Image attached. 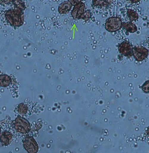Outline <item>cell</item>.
Masks as SVG:
<instances>
[{
  "label": "cell",
  "mask_w": 149,
  "mask_h": 153,
  "mask_svg": "<svg viewBox=\"0 0 149 153\" xmlns=\"http://www.w3.org/2000/svg\"><path fill=\"white\" fill-rule=\"evenodd\" d=\"M5 15L8 22L12 26L19 27L23 24L24 15L23 10L15 8L7 11Z\"/></svg>",
  "instance_id": "obj_1"
},
{
  "label": "cell",
  "mask_w": 149,
  "mask_h": 153,
  "mask_svg": "<svg viewBox=\"0 0 149 153\" xmlns=\"http://www.w3.org/2000/svg\"><path fill=\"white\" fill-rule=\"evenodd\" d=\"M123 22L120 18L118 16H112L107 19L105 27L109 32H117L122 28Z\"/></svg>",
  "instance_id": "obj_2"
},
{
  "label": "cell",
  "mask_w": 149,
  "mask_h": 153,
  "mask_svg": "<svg viewBox=\"0 0 149 153\" xmlns=\"http://www.w3.org/2000/svg\"><path fill=\"white\" fill-rule=\"evenodd\" d=\"M14 127L17 132L25 134L29 133L31 127L29 122L26 119L18 117L15 119L13 123Z\"/></svg>",
  "instance_id": "obj_3"
},
{
  "label": "cell",
  "mask_w": 149,
  "mask_h": 153,
  "mask_svg": "<svg viewBox=\"0 0 149 153\" xmlns=\"http://www.w3.org/2000/svg\"><path fill=\"white\" fill-rule=\"evenodd\" d=\"M24 148L28 153H37L39 147L35 139L31 136H27L23 141Z\"/></svg>",
  "instance_id": "obj_4"
},
{
  "label": "cell",
  "mask_w": 149,
  "mask_h": 153,
  "mask_svg": "<svg viewBox=\"0 0 149 153\" xmlns=\"http://www.w3.org/2000/svg\"><path fill=\"white\" fill-rule=\"evenodd\" d=\"M149 51L142 46H135L132 48V56L137 61L145 59L148 56Z\"/></svg>",
  "instance_id": "obj_5"
},
{
  "label": "cell",
  "mask_w": 149,
  "mask_h": 153,
  "mask_svg": "<svg viewBox=\"0 0 149 153\" xmlns=\"http://www.w3.org/2000/svg\"><path fill=\"white\" fill-rule=\"evenodd\" d=\"M74 6L71 12L72 17L75 20L80 19L81 16L85 12V4L83 2L80 1Z\"/></svg>",
  "instance_id": "obj_6"
},
{
  "label": "cell",
  "mask_w": 149,
  "mask_h": 153,
  "mask_svg": "<svg viewBox=\"0 0 149 153\" xmlns=\"http://www.w3.org/2000/svg\"><path fill=\"white\" fill-rule=\"evenodd\" d=\"M132 48L129 42L125 41L119 45L118 51L122 55L129 58L132 56Z\"/></svg>",
  "instance_id": "obj_7"
},
{
  "label": "cell",
  "mask_w": 149,
  "mask_h": 153,
  "mask_svg": "<svg viewBox=\"0 0 149 153\" xmlns=\"http://www.w3.org/2000/svg\"><path fill=\"white\" fill-rule=\"evenodd\" d=\"M13 140V135L7 131L3 132L0 136V143L2 145L7 146L10 145Z\"/></svg>",
  "instance_id": "obj_8"
},
{
  "label": "cell",
  "mask_w": 149,
  "mask_h": 153,
  "mask_svg": "<svg viewBox=\"0 0 149 153\" xmlns=\"http://www.w3.org/2000/svg\"><path fill=\"white\" fill-rule=\"evenodd\" d=\"M73 5L69 1H65L60 4L58 8V11L61 15L67 14L70 11Z\"/></svg>",
  "instance_id": "obj_9"
},
{
  "label": "cell",
  "mask_w": 149,
  "mask_h": 153,
  "mask_svg": "<svg viewBox=\"0 0 149 153\" xmlns=\"http://www.w3.org/2000/svg\"><path fill=\"white\" fill-rule=\"evenodd\" d=\"M12 81L10 76L7 75H0V87L4 88L9 86L12 82Z\"/></svg>",
  "instance_id": "obj_10"
},
{
  "label": "cell",
  "mask_w": 149,
  "mask_h": 153,
  "mask_svg": "<svg viewBox=\"0 0 149 153\" xmlns=\"http://www.w3.org/2000/svg\"><path fill=\"white\" fill-rule=\"evenodd\" d=\"M123 27L126 30L133 33L137 31V28L135 25L131 22H127L123 23Z\"/></svg>",
  "instance_id": "obj_11"
},
{
  "label": "cell",
  "mask_w": 149,
  "mask_h": 153,
  "mask_svg": "<svg viewBox=\"0 0 149 153\" xmlns=\"http://www.w3.org/2000/svg\"><path fill=\"white\" fill-rule=\"evenodd\" d=\"M127 15L131 21H136L139 19V15L134 10L129 9L127 12Z\"/></svg>",
  "instance_id": "obj_12"
},
{
  "label": "cell",
  "mask_w": 149,
  "mask_h": 153,
  "mask_svg": "<svg viewBox=\"0 0 149 153\" xmlns=\"http://www.w3.org/2000/svg\"><path fill=\"white\" fill-rule=\"evenodd\" d=\"M110 1H92V4L95 7H106L110 4Z\"/></svg>",
  "instance_id": "obj_13"
},
{
  "label": "cell",
  "mask_w": 149,
  "mask_h": 153,
  "mask_svg": "<svg viewBox=\"0 0 149 153\" xmlns=\"http://www.w3.org/2000/svg\"><path fill=\"white\" fill-rule=\"evenodd\" d=\"M12 1L15 8L19 9L24 11L26 8V5L24 2L20 1Z\"/></svg>",
  "instance_id": "obj_14"
},
{
  "label": "cell",
  "mask_w": 149,
  "mask_h": 153,
  "mask_svg": "<svg viewBox=\"0 0 149 153\" xmlns=\"http://www.w3.org/2000/svg\"><path fill=\"white\" fill-rule=\"evenodd\" d=\"M27 109L28 108L24 104L21 103L18 107V111L21 114H24L26 113Z\"/></svg>",
  "instance_id": "obj_15"
},
{
  "label": "cell",
  "mask_w": 149,
  "mask_h": 153,
  "mask_svg": "<svg viewBox=\"0 0 149 153\" xmlns=\"http://www.w3.org/2000/svg\"><path fill=\"white\" fill-rule=\"evenodd\" d=\"M91 13L89 10H87L84 12L81 16L80 19L85 20H89L91 17Z\"/></svg>",
  "instance_id": "obj_16"
},
{
  "label": "cell",
  "mask_w": 149,
  "mask_h": 153,
  "mask_svg": "<svg viewBox=\"0 0 149 153\" xmlns=\"http://www.w3.org/2000/svg\"><path fill=\"white\" fill-rule=\"evenodd\" d=\"M149 81H147L143 85V90H144L146 92L149 91Z\"/></svg>",
  "instance_id": "obj_17"
},
{
  "label": "cell",
  "mask_w": 149,
  "mask_h": 153,
  "mask_svg": "<svg viewBox=\"0 0 149 153\" xmlns=\"http://www.w3.org/2000/svg\"><path fill=\"white\" fill-rule=\"evenodd\" d=\"M1 128H0V134H1Z\"/></svg>",
  "instance_id": "obj_18"
},
{
  "label": "cell",
  "mask_w": 149,
  "mask_h": 153,
  "mask_svg": "<svg viewBox=\"0 0 149 153\" xmlns=\"http://www.w3.org/2000/svg\"><path fill=\"white\" fill-rule=\"evenodd\" d=\"M1 71H0V74H1Z\"/></svg>",
  "instance_id": "obj_19"
}]
</instances>
